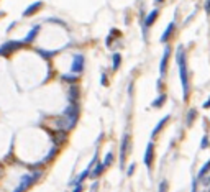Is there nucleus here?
<instances>
[{
    "label": "nucleus",
    "mask_w": 210,
    "mask_h": 192,
    "mask_svg": "<svg viewBox=\"0 0 210 192\" xmlns=\"http://www.w3.org/2000/svg\"><path fill=\"white\" fill-rule=\"evenodd\" d=\"M77 118H79V105L77 103H69V107L62 112V117L56 120V126L57 130H72L77 123Z\"/></svg>",
    "instance_id": "1"
},
{
    "label": "nucleus",
    "mask_w": 210,
    "mask_h": 192,
    "mask_svg": "<svg viewBox=\"0 0 210 192\" xmlns=\"http://www.w3.org/2000/svg\"><path fill=\"white\" fill-rule=\"evenodd\" d=\"M176 61L179 64V74H180V82H182V97L187 100L189 97V75H187V64H185V53L182 46H177Z\"/></svg>",
    "instance_id": "2"
},
{
    "label": "nucleus",
    "mask_w": 210,
    "mask_h": 192,
    "mask_svg": "<svg viewBox=\"0 0 210 192\" xmlns=\"http://www.w3.org/2000/svg\"><path fill=\"white\" fill-rule=\"evenodd\" d=\"M39 177H41V171H34V172H31V174H26V176H23V177L20 179L18 187H16L13 192H26L34 182L38 181Z\"/></svg>",
    "instance_id": "3"
},
{
    "label": "nucleus",
    "mask_w": 210,
    "mask_h": 192,
    "mask_svg": "<svg viewBox=\"0 0 210 192\" xmlns=\"http://www.w3.org/2000/svg\"><path fill=\"white\" fill-rule=\"evenodd\" d=\"M130 151H131V139H130V135L125 133L123 138H121V144H120V167H125V159Z\"/></svg>",
    "instance_id": "4"
},
{
    "label": "nucleus",
    "mask_w": 210,
    "mask_h": 192,
    "mask_svg": "<svg viewBox=\"0 0 210 192\" xmlns=\"http://www.w3.org/2000/svg\"><path fill=\"white\" fill-rule=\"evenodd\" d=\"M23 46L21 41H15V39H10V41L3 43L0 46V56H8L11 53H15V51H18L20 48Z\"/></svg>",
    "instance_id": "5"
},
{
    "label": "nucleus",
    "mask_w": 210,
    "mask_h": 192,
    "mask_svg": "<svg viewBox=\"0 0 210 192\" xmlns=\"http://www.w3.org/2000/svg\"><path fill=\"white\" fill-rule=\"evenodd\" d=\"M153 161H154V144L148 143L146 151H144V156H143V162H144V166H146L148 169H151V167H153Z\"/></svg>",
    "instance_id": "6"
},
{
    "label": "nucleus",
    "mask_w": 210,
    "mask_h": 192,
    "mask_svg": "<svg viewBox=\"0 0 210 192\" xmlns=\"http://www.w3.org/2000/svg\"><path fill=\"white\" fill-rule=\"evenodd\" d=\"M84 62H85V59H84V56H82V54H74L71 71H72L74 74H80V72L84 71Z\"/></svg>",
    "instance_id": "7"
},
{
    "label": "nucleus",
    "mask_w": 210,
    "mask_h": 192,
    "mask_svg": "<svg viewBox=\"0 0 210 192\" xmlns=\"http://www.w3.org/2000/svg\"><path fill=\"white\" fill-rule=\"evenodd\" d=\"M169 54H171V48H169V46H166L164 54H162V57H161V66H159V72H161V75H164V74H166V67H167Z\"/></svg>",
    "instance_id": "8"
},
{
    "label": "nucleus",
    "mask_w": 210,
    "mask_h": 192,
    "mask_svg": "<svg viewBox=\"0 0 210 192\" xmlns=\"http://www.w3.org/2000/svg\"><path fill=\"white\" fill-rule=\"evenodd\" d=\"M67 139V131L64 130H57L52 133V141H54V144H61Z\"/></svg>",
    "instance_id": "9"
},
{
    "label": "nucleus",
    "mask_w": 210,
    "mask_h": 192,
    "mask_svg": "<svg viewBox=\"0 0 210 192\" xmlns=\"http://www.w3.org/2000/svg\"><path fill=\"white\" fill-rule=\"evenodd\" d=\"M67 97H69V102H71V103H77V100H79V87L75 85V84L69 87Z\"/></svg>",
    "instance_id": "10"
},
{
    "label": "nucleus",
    "mask_w": 210,
    "mask_h": 192,
    "mask_svg": "<svg viewBox=\"0 0 210 192\" xmlns=\"http://www.w3.org/2000/svg\"><path fill=\"white\" fill-rule=\"evenodd\" d=\"M41 7H43V2H34V3H31L30 7L23 11V16H31V15H34Z\"/></svg>",
    "instance_id": "11"
},
{
    "label": "nucleus",
    "mask_w": 210,
    "mask_h": 192,
    "mask_svg": "<svg viewBox=\"0 0 210 192\" xmlns=\"http://www.w3.org/2000/svg\"><path fill=\"white\" fill-rule=\"evenodd\" d=\"M105 171V164L103 162H97V164L94 166V169L90 171V179H97L98 176H102V172Z\"/></svg>",
    "instance_id": "12"
},
{
    "label": "nucleus",
    "mask_w": 210,
    "mask_h": 192,
    "mask_svg": "<svg viewBox=\"0 0 210 192\" xmlns=\"http://www.w3.org/2000/svg\"><path fill=\"white\" fill-rule=\"evenodd\" d=\"M169 118H171V117H169V115H166V117H162V118L159 120V123H158V125L154 126V130H153V131H151V136H153V138H154V136L158 135V133H159V131L162 130V128H164V125H166V123H167V121H169Z\"/></svg>",
    "instance_id": "13"
},
{
    "label": "nucleus",
    "mask_w": 210,
    "mask_h": 192,
    "mask_svg": "<svg viewBox=\"0 0 210 192\" xmlns=\"http://www.w3.org/2000/svg\"><path fill=\"white\" fill-rule=\"evenodd\" d=\"M158 15H159V10H153V11H149V15L146 16V20H144V30H146V28H149V26L156 21Z\"/></svg>",
    "instance_id": "14"
},
{
    "label": "nucleus",
    "mask_w": 210,
    "mask_h": 192,
    "mask_svg": "<svg viewBox=\"0 0 210 192\" xmlns=\"http://www.w3.org/2000/svg\"><path fill=\"white\" fill-rule=\"evenodd\" d=\"M39 33V25H36V26H33L31 30H30V33L25 36V39H23V43H33V39L36 38V34Z\"/></svg>",
    "instance_id": "15"
},
{
    "label": "nucleus",
    "mask_w": 210,
    "mask_h": 192,
    "mask_svg": "<svg viewBox=\"0 0 210 192\" xmlns=\"http://www.w3.org/2000/svg\"><path fill=\"white\" fill-rule=\"evenodd\" d=\"M174 28H176V23H174V21H171V23H169V25H167L166 31L162 33V36H161V41H162V43H166V41H167V38H169V36H171V34H172Z\"/></svg>",
    "instance_id": "16"
},
{
    "label": "nucleus",
    "mask_w": 210,
    "mask_h": 192,
    "mask_svg": "<svg viewBox=\"0 0 210 192\" xmlns=\"http://www.w3.org/2000/svg\"><path fill=\"white\" fill-rule=\"evenodd\" d=\"M195 117H197V110H195V108H190V110H189V113H187V120H185V125L190 126L192 123H194Z\"/></svg>",
    "instance_id": "17"
},
{
    "label": "nucleus",
    "mask_w": 210,
    "mask_h": 192,
    "mask_svg": "<svg viewBox=\"0 0 210 192\" xmlns=\"http://www.w3.org/2000/svg\"><path fill=\"white\" fill-rule=\"evenodd\" d=\"M166 98H167V97H166V94H161V95H159V97H158L156 100L153 102V103H151V105H153L154 108H159V107H162V105H164Z\"/></svg>",
    "instance_id": "18"
},
{
    "label": "nucleus",
    "mask_w": 210,
    "mask_h": 192,
    "mask_svg": "<svg viewBox=\"0 0 210 192\" xmlns=\"http://www.w3.org/2000/svg\"><path fill=\"white\" fill-rule=\"evenodd\" d=\"M208 171H210V159H207V162L202 166V169L199 171V174H197V179H202L203 176H207Z\"/></svg>",
    "instance_id": "19"
},
{
    "label": "nucleus",
    "mask_w": 210,
    "mask_h": 192,
    "mask_svg": "<svg viewBox=\"0 0 210 192\" xmlns=\"http://www.w3.org/2000/svg\"><path fill=\"white\" fill-rule=\"evenodd\" d=\"M120 62H121V56H120L118 53H115V54H113V66H112L113 71H116V69L120 67Z\"/></svg>",
    "instance_id": "20"
},
{
    "label": "nucleus",
    "mask_w": 210,
    "mask_h": 192,
    "mask_svg": "<svg viewBox=\"0 0 210 192\" xmlns=\"http://www.w3.org/2000/svg\"><path fill=\"white\" fill-rule=\"evenodd\" d=\"M38 53L41 54L44 59H49V57H52V56L57 53V51H44V49H38Z\"/></svg>",
    "instance_id": "21"
},
{
    "label": "nucleus",
    "mask_w": 210,
    "mask_h": 192,
    "mask_svg": "<svg viewBox=\"0 0 210 192\" xmlns=\"http://www.w3.org/2000/svg\"><path fill=\"white\" fill-rule=\"evenodd\" d=\"M57 149H59L57 146H54V148H52V149L49 151V154H48V156H46V158H44V161H43V162H48V161H51V159H52V158H54V156L57 154Z\"/></svg>",
    "instance_id": "22"
},
{
    "label": "nucleus",
    "mask_w": 210,
    "mask_h": 192,
    "mask_svg": "<svg viewBox=\"0 0 210 192\" xmlns=\"http://www.w3.org/2000/svg\"><path fill=\"white\" fill-rule=\"evenodd\" d=\"M102 162L105 164V167H108V166L113 162V153H107V156H105V159H103Z\"/></svg>",
    "instance_id": "23"
},
{
    "label": "nucleus",
    "mask_w": 210,
    "mask_h": 192,
    "mask_svg": "<svg viewBox=\"0 0 210 192\" xmlns=\"http://www.w3.org/2000/svg\"><path fill=\"white\" fill-rule=\"evenodd\" d=\"M61 79H62V80H66V82H71V84H74L75 80H77V75H69V74H64Z\"/></svg>",
    "instance_id": "24"
},
{
    "label": "nucleus",
    "mask_w": 210,
    "mask_h": 192,
    "mask_svg": "<svg viewBox=\"0 0 210 192\" xmlns=\"http://www.w3.org/2000/svg\"><path fill=\"white\" fill-rule=\"evenodd\" d=\"M167 187H169V184H167V181L164 179V181H161V182H159V187H158V192H167Z\"/></svg>",
    "instance_id": "25"
},
{
    "label": "nucleus",
    "mask_w": 210,
    "mask_h": 192,
    "mask_svg": "<svg viewBox=\"0 0 210 192\" xmlns=\"http://www.w3.org/2000/svg\"><path fill=\"white\" fill-rule=\"evenodd\" d=\"M207 146H208V138H207V136H203V138H202V143H200V148H202V149H205Z\"/></svg>",
    "instance_id": "26"
},
{
    "label": "nucleus",
    "mask_w": 210,
    "mask_h": 192,
    "mask_svg": "<svg viewBox=\"0 0 210 192\" xmlns=\"http://www.w3.org/2000/svg\"><path fill=\"white\" fill-rule=\"evenodd\" d=\"M135 166H136V164H133V162L128 166V169H126V174H128V176H131V174L135 172Z\"/></svg>",
    "instance_id": "27"
},
{
    "label": "nucleus",
    "mask_w": 210,
    "mask_h": 192,
    "mask_svg": "<svg viewBox=\"0 0 210 192\" xmlns=\"http://www.w3.org/2000/svg\"><path fill=\"white\" fill-rule=\"evenodd\" d=\"M202 184L203 185H210V176H203L202 177Z\"/></svg>",
    "instance_id": "28"
},
{
    "label": "nucleus",
    "mask_w": 210,
    "mask_h": 192,
    "mask_svg": "<svg viewBox=\"0 0 210 192\" xmlns=\"http://www.w3.org/2000/svg\"><path fill=\"white\" fill-rule=\"evenodd\" d=\"M82 190H84V185H82V184H77V185L74 187L72 192H82Z\"/></svg>",
    "instance_id": "29"
},
{
    "label": "nucleus",
    "mask_w": 210,
    "mask_h": 192,
    "mask_svg": "<svg viewBox=\"0 0 210 192\" xmlns=\"http://www.w3.org/2000/svg\"><path fill=\"white\" fill-rule=\"evenodd\" d=\"M100 84H102V85H107V84H108L107 75H105V74H102V80H100Z\"/></svg>",
    "instance_id": "30"
},
{
    "label": "nucleus",
    "mask_w": 210,
    "mask_h": 192,
    "mask_svg": "<svg viewBox=\"0 0 210 192\" xmlns=\"http://www.w3.org/2000/svg\"><path fill=\"white\" fill-rule=\"evenodd\" d=\"M97 187H98V182L95 181L94 184H92V187H90V192H95V190H97Z\"/></svg>",
    "instance_id": "31"
},
{
    "label": "nucleus",
    "mask_w": 210,
    "mask_h": 192,
    "mask_svg": "<svg viewBox=\"0 0 210 192\" xmlns=\"http://www.w3.org/2000/svg\"><path fill=\"white\" fill-rule=\"evenodd\" d=\"M205 11L210 13V0H207V3H205Z\"/></svg>",
    "instance_id": "32"
},
{
    "label": "nucleus",
    "mask_w": 210,
    "mask_h": 192,
    "mask_svg": "<svg viewBox=\"0 0 210 192\" xmlns=\"http://www.w3.org/2000/svg\"><path fill=\"white\" fill-rule=\"evenodd\" d=\"M203 108H210V97H208V100L203 103Z\"/></svg>",
    "instance_id": "33"
},
{
    "label": "nucleus",
    "mask_w": 210,
    "mask_h": 192,
    "mask_svg": "<svg viewBox=\"0 0 210 192\" xmlns=\"http://www.w3.org/2000/svg\"><path fill=\"white\" fill-rule=\"evenodd\" d=\"M107 46H112V36L107 38Z\"/></svg>",
    "instance_id": "34"
},
{
    "label": "nucleus",
    "mask_w": 210,
    "mask_h": 192,
    "mask_svg": "<svg viewBox=\"0 0 210 192\" xmlns=\"http://www.w3.org/2000/svg\"><path fill=\"white\" fill-rule=\"evenodd\" d=\"M2 174H3V166L0 164V176H2Z\"/></svg>",
    "instance_id": "35"
},
{
    "label": "nucleus",
    "mask_w": 210,
    "mask_h": 192,
    "mask_svg": "<svg viewBox=\"0 0 210 192\" xmlns=\"http://www.w3.org/2000/svg\"><path fill=\"white\" fill-rule=\"evenodd\" d=\"M161 2H164V0H156V3H161Z\"/></svg>",
    "instance_id": "36"
},
{
    "label": "nucleus",
    "mask_w": 210,
    "mask_h": 192,
    "mask_svg": "<svg viewBox=\"0 0 210 192\" xmlns=\"http://www.w3.org/2000/svg\"><path fill=\"white\" fill-rule=\"evenodd\" d=\"M208 192H210V190H208Z\"/></svg>",
    "instance_id": "37"
}]
</instances>
